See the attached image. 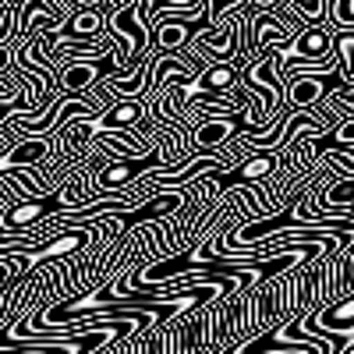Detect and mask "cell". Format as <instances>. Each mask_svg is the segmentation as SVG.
I'll use <instances>...</instances> for the list:
<instances>
[{
  "mask_svg": "<svg viewBox=\"0 0 354 354\" xmlns=\"http://www.w3.org/2000/svg\"><path fill=\"white\" fill-rule=\"evenodd\" d=\"M100 82V71H96V61H64L61 68V88L71 96H78L82 88H93Z\"/></svg>",
  "mask_w": 354,
  "mask_h": 354,
  "instance_id": "obj_1",
  "label": "cell"
},
{
  "mask_svg": "<svg viewBox=\"0 0 354 354\" xmlns=\"http://www.w3.org/2000/svg\"><path fill=\"white\" fill-rule=\"evenodd\" d=\"M230 135H234V124L227 117H205L195 128V149L198 153H216V145H223Z\"/></svg>",
  "mask_w": 354,
  "mask_h": 354,
  "instance_id": "obj_2",
  "label": "cell"
},
{
  "mask_svg": "<svg viewBox=\"0 0 354 354\" xmlns=\"http://www.w3.org/2000/svg\"><path fill=\"white\" fill-rule=\"evenodd\" d=\"M277 167H280V156L277 153H259L245 167L234 170V177H238V181H266V177H270Z\"/></svg>",
  "mask_w": 354,
  "mask_h": 354,
  "instance_id": "obj_3",
  "label": "cell"
},
{
  "mask_svg": "<svg viewBox=\"0 0 354 354\" xmlns=\"http://www.w3.org/2000/svg\"><path fill=\"white\" fill-rule=\"evenodd\" d=\"M340 145H354V117H347V121H340V128L333 131Z\"/></svg>",
  "mask_w": 354,
  "mask_h": 354,
  "instance_id": "obj_4",
  "label": "cell"
},
{
  "mask_svg": "<svg viewBox=\"0 0 354 354\" xmlns=\"http://www.w3.org/2000/svg\"><path fill=\"white\" fill-rule=\"evenodd\" d=\"M248 4H252V11H273L280 0H248Z\"/></svg>",
  "mask_w": 354,
  "mask_h": 354,
  "instance_id": "obj_5",
  "label": "cell"
},
{
  "mask_svg": "<svg viewBox=\"0 0 354 354\" xmlns=\"http://www.w3.org/2000/svg\"><path fill=\"white\" fill-rule=\"evenodd\" d=\"M8 110H11V103H4V106H0V121H8Z\"/></svg>",
  "mask_w": 354,
  "mask_h": 354,
  "instance_id": "obj_6",
  "label": "cell"
}]
</instances>
